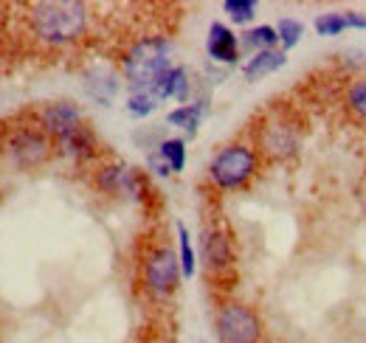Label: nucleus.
Listing matches in <instances>:
<instances>
[{
    "label": "nucleus",
    "mask_w": 366,
    "mask_h": 343,
    "mask_svg": "<svg viewBox=\"0 0 366 343\" xmlns=\"http://www.w3.org/2000/svg\"><path fill=\"white\" fill-rule=\"evenodd\" d=\"M178 228V248H181V273L183 279H192L194 276V267H197V262H194V248H192V237H189V228L178 222L175 225Z\"/></svg>",
    "instance_id": "nucleus-20"
},
{
    "label": "nucleus",
    "mask_w": 366,
    "mask_h": 343,
    "mask_svg": "<svg viewBox=\"0 0 366 343\" xmlns=\"http://www.w3.org/2000/svg\"><path fill=\"white\" fill-rule=\"evenodd\" d=\"M189 90H192V82H189V71L175 65L158 85L152 87V93L164 101V99H175L181 104H189Z\"/></svg>",
    "instance_id": "nucleus-14"
},
{
    "label": "nucleus",
    "mask_w": 366,
    "mask_h": 343,
    "mask_svg": "<svg viewBox=\"0 0 366 343\" xmlns=\"http://www.w3.org/2000/svg\"><path fill=\"white\" fill-rule=\"evenodd\" d=\"M257 164H259V158L248 144H226L212 158L209 177L217 189L237 192V189L248 186V180L257 174Z\"/></svg>",
    "instance_id": "nucleus-3"
},
{
    "label": "nucleus",
    "mask_w": 366,
    "mask_h": 343,
    "mask_svg": "<svg viewBox=\"0 0 366 343\" xmlns=\"http://www.w3.org/2000/svg\"><path fill=\"white\" fill-rule=\"evenodd\" d=\"M347 104H350V110H352L358 119L366 121V79L352 82L350 93H347Z\"/></svg>",
    "instance_id": "nucleus-24"
},
{
    "label": "nucleus",
    "mask_w": 366,
    "mask_h": 343,
    "mask_svg": "<svg viewBox=\"0 0 366 343\" xmlns=\"http://www.w3.org/2000/svg\"><path fill=\"white\" fill-rule=\"evenodd\" d=\"M203 116H206V101H194V104L189 101V104L175 107V110L167 116V124H172V127L194 135L197 127H200V121H203Z\"/></svg>",
    "instance_id": "nucleus-16"
},
{
    "label": "nucleus",
    "mask_w": 366,
    "mask_h": 343,
    "mask_svg": "<svg viewBox=\"0 0 366 343\" xmlns=\"http://www.w3.org/2000/svg\"><path fill=\"white\" fill-rule=\"evenodd\" d=\"M181 276V259L175 257L172 248L158 245L144 257V284L152 296H158V299L172 296L178 290Z\"/></svg>",
    "instance_id": "nucleus-5"
},
{
    "label": "nucleus",
    "mask_w": 366,
    "mask_h": 343,
    "mask_svg": "<svg viewBox=\"0 0 366 343\" xmlns=\"http://www.w3.org/2000/svg\"><path fill=\"white\" fill-rule=\"evenodd\" d=\"M51 149H54V141L43 132V127L20 129L9 141V155L17 169H34V166L46 164L51 158Z\"/></svg>",
    "instance_id": "nucleus-6"
},
{
    "label": "nucleus",
    "mask_w": 366,
    "mask_h": 343,
    "mask_svg": "<svg viewBox=\"0 0 366 343\" xmlns=\"http://www.w3.org/2000/svg\"><path fill=\"white\" fill-rule=\"evenodd\" d=\"M259 149L271 158H287L296 152V132L282 121L268 124L265 132H259Z\"/></svg>",
    "instance_id": "nucleus-11"
},
{
    "label": "nucleus",
    "mask_w": 366,
    "mask_h": 343,
    "mask_svg": "<svg viewBox=\"0 0 366 343\" xmlns=\"http://www.w3.org/2000/svg\"><path fill=\"white\" fill-rule=\"evenodd\" d=\"M85 90H88V96H91L93 101H99L102 107H107L116 99V93H119V76L110 68H102V65L91 68L85 74Z\"/></svg>",
    "instance_id": "nucleus-12"
},
{
    "label": "nucleus",
    "mask_w": 366,
    "mask_h": 343,
    "mask_svg": "<svg viewBox=\"0 0 366 343\" xmlns=\"http://www.w3.org/2000/svg\"><path fill=\"white\" fill-rule=\"evenodd\" d=\"M82 124H85L82 110L74 101H54V104L43 107V113H40V127L51 141H62L65 135H71Z\"/></svg>",
    "instance_id": "nucleus-7"
},
{
    "label": "nucleus",
    "mask_w": 366,
    "mask_h": 343,
    "mask_svg": "<svg viewBox=\"0 0 366 343\" xmlns=\"http://www.w3.org/2000/svg\"><path fill=\"white\" fill-rule=\"evenodd\" d=\"M206 51L214 62L234 65L239 59V37L231 31L226 23H212L209 37H206Z\"/></svg>",
    "instance_id": "nucleus-10"
},
{
    "label": "nucleus",
    "mask_w": 366,
    "mask_h": 343,
    "mask_svg": "<svg viewBox=\"0 0 366 343\" xmlns=\"http://www.w3.org/2000/svg\"><path fill=\"white\" fill-rule=\"evenodd\" d=\"M56 146L62 149V155H71L76 161H88L96 155V138L88 124H82L79 129H74L71 135H65L62 141H56Z\"/></svg>",
    "instance_id": "nucleus-15"
},
{
    "label": "nucleus",
    "mask_w": 366,
    "mask_h": 343,
    "mask_svg": "<svg viewBox=\"0 0 366 343\" xmlns=\"http://www.w3.org/2000/svg\"><path fill=\"white\" fill-rule=\"evenodd\" d=\"M141 183L144 177L133 166H124V164H107L96 172V186L107 194H136Z\"/></svg>",
    "instance_id": "nucleus-8"
},
{
    "label": "nucleus",
    "mask_w": 366,
    "mask_h": 343,
    "mask_svg": "<svg viewBox=\"0 0 366 343\" xmlns=\"http://www.w3.org/2000/svg\"><path fill=\"white\" fill-rule=\"evenodd\" d=\"M31 34L46 45L76 43L88 31V6L76 0H40L26 6Z\"/></svg>",
    "instance_id": "nucleus-1"
},
{
    "label": "nucleus",
    "mask_w": 366,
    "mask_h": 343,
    "mask_svg": "<svg viewBox=\"0 0 366 343\" xmlns=\"http://www.w3.org/2000/svg\"><path fill=\"white\" fill-rule=\"evenodd\" d=\"M158 155L167 161L172 172H183L186 166V141L183 138H164L158 146Z\"/></svg>",
    "instance_id": "nucleus-18"
},
{
    "label": "nucleus",
    "mask_w": 366,
    "mask_h": 343,
    "mask_svg": "<svg viewBox=\"0 0 366 343\" xmlns=\"http://www.w3.org/2000/svg\"><path fill=\"white\" fill-rule=\"evenodd\" d=\"M313 29H316L319 37H338V34L347 29V20H344V14H338V11H327V14H319V17H316Z\"/></svg>",
    "instance_id": "nucleus-23"
},
{
    "label": "nucleus",
    "mask_w": 366,
    "mask_h": 343,
    "mask_svg": "<svg viewBox=\"0 0 366 343\" xmlns=\"http://www.w3.org/2000/svg\"><path fill=\"white\" fill-rule=\"evenodd\" d=\"M285 62H287V54H285L282 48L259 51V54H254V56L242 65V76H245L248 82H259V79L276 74L279 68H285Z\"/></svg>",
    "instance_id": "nucleus-13"
},
{
    "label": "nucleus",
    "mask_w": 366,
    "mask_h": 343,
    "mask_svg": "<svg viewBox=\"0 0 366 343\" xmlns=\"http://www.w3.org/2000/svg\"><path fill=\"white\" fill-rule=\"evenodd\" d=\"M344 20H347V29H366L364 11H347V14H344Z\"/></svg>",
    "instance_id": "nucleus-26"
},
{
    "label": "nucleus",
    "mask_w": 366,
    "mask_h": 343,
    "mask_svg": "<svg viewBox=\"0 0 366 343\" xmlns=\"http://www.w3.org/2000/svg\"><path fill=\"white\" fill-rule=\"evenodd\" d=\"M147 166H149V169L155 172V174H161V177L172 174V169L167 166V161H164V158H161L158 152H149V155H147Z\"/></svg>",
    "instance_id": "nucleus-25"
},
{
    "label": "nucleus",
    "mask_w": 366,
    "mask_h": 343,
    "mask_svg": "<svg viewBox=\"0 0 366 343\" xmlns=\"http://www.w3.org/2000/svg\"><path fill=\"white\" fill-rule=\"evenodd\" d=\"M223 11L231 17V23L245 26V23H251L257 17V3L254 0H226L223 3Z\"/></svg>",
    "instance_id": "nucleus-22"
},
{
    "label": "nucleus",
    "mask_w": 366,
    "mask_h": 343,
    "mask_svg": "<svg viewBox=\"0 0 366 343\" xmlns=\"http://www.w3.org/2000/svg\"><path fill=\"white\" fill-rule=\"evenodd\" d=\"M158 96L152 93V90H138V93H130V99H127V113L133 116V119H147V116H152L155 110H158Z\"/></svg>",
    "instance_id": "nucleus-19"
},
{
    "label": "nucleus",
    "mask_w": 366,
    "mask_h": 343,
    "mask_svg": "<svg viewBox=\"0 0 366 343\" xmlns=\"http://www.w3.org/2000/svg\"><path fill=\"white\" fill-rule=\"evenodd\" d=\"M276 43H279V34H276L274 26H254V29H248V31L242 34V40H239V45L254 48V54L271 51Z\"/></svg>",
    "instance_id": "nucleus-17"
},
{
    "label": "nucleus",
    "mask_w": 366,
    "mask_h": 343,
    "mask_svg": "<svg viewBox=\"0 0 366 343\" xmlns=\"http://www.w3.org/2000/svg\"><path fill=\"white\" fill-rule=\"evenodd\" d=\"M200 257L206 262L209 273H220V270L231 267L234 251H231L229 234L220 231V228H206V234L200 239Z\"/></svg>",
    "instance_id": "nucleus-9"
},
{
    "label": "nucleus",
    "mask_w": 366,
    "mask_h": 343,
    "mask_svg": "<svg viewBox=\"0 0 366 343\" xmlns=\"http://www.w3.org/2000/svg\"><path fill=\"white\" fill-rule=\"evenodd\" d=\"M217 341L220 343H259L262 341V321L259 315L239 301H229L217 309L214 318Z\"/></svg>",
    "instance_id": "nucleus-4"
},
{
    "label": "nucleus",
    "mask_w": 366,
    "mask_h": 343,
    "mask_svg": "<svg viewBox=\"0 0 366 343\" xmlns=\"http://www.w3.org/2000/svg\"><path fill=\"white\" fill-rule=\"evenodd\" d=\"M172 71V43L167 37H141L122 56V74L130 93L152 90Z\"/></svg>",
    "instance_id": "nucleus-2"
},
{
    "label": "nucleus",
    "mask_w": 366,
    "mask_h": 343,
    "mask_svg": "<svg viewBox=\"0 0 366 343\" xmlns=\"http://www.w3.org/2000/svg\"><path fill=\"white\" fill-rule=\"evenodd\" d=\"M276 34H279V45H282V51L287 54L290 48H296V45H299L302 34H305V26H302L299 20H293V17H282V20H279V26H276Z\"/></svg>",
    "instance_id": "nucleus-21"
}]
</instances>
